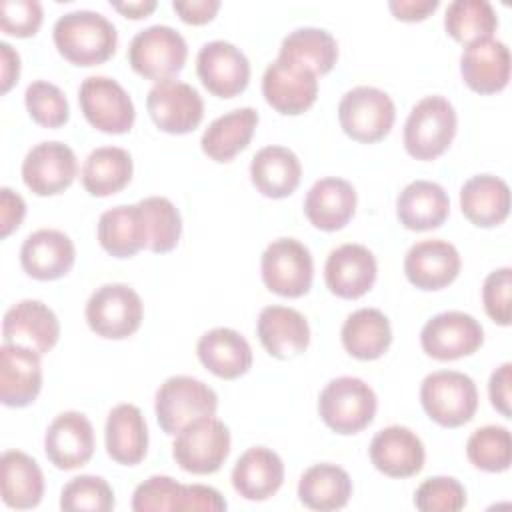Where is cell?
<instances>
[{"instance_id": "1", "label": "cell", "mask_w": 512, "mask_h": 512, "mask_svg": "<svg viewBox=\"0 0 512 512\" xmlns=\"http://www.w3.org/2000/svg\"><path fill=\"white\" fill-rule=\"evenodd\" d=\"M54 44L68 62L96 66L106 62L118 46L116 26L100 12L72 10L62 14L52 30Z\"/></svg>"}, {"instance_id": "2", "label": "cell", "mask_w": 512, "mask_h": 512, "mask_svg": "<svg viewBox=\"0 0 512 512\" xmlns=\"http://www.w3.org/2000/svg\"><path fill=\"white\" fill-rule=\"evenodd\" d=\"M458 116L452 102L440 94L418 100L404 122V148L416 160H434L456 136Z\"/></svg>"}, {"instance_id": "3", "label": "cell", "mask_w": 512, "mask_h": 512, "mask_svg": "<svg viewBox=\"0 0 512 512\" xmlns=\"http://www.w3.org/2000/svg\"><path fill=\"white\" fill-rule=\"evenodd\" d=\"M378 400L370 384L356 376L332 378L318 396V414L336 434L364 430L376 414Z\"/></svg>"}, {"instance_id": "4", "label": "cell", "mask_w": 512, "mask_h": 512, "mask_svg": "<svg viewBox=\"0 0 512 512\" xmlns=\"http://www.w3.org/2000/svg\"><path fill=\"white\" fill-rule=\"evenodd\" d=\"M420 402L430 420L444 428H458L474 418L478 390L464 372L436 370L422 380Z\"/></svg>"}, {"instance_id": "5", "label": "cell", "mask_w": 512, "mask_h": 512, "mask_svg": "<svg viewBox=\"0 0 512 512\" xmlns=\"http://www.w3.org/2000/svg\"><path fill=\"white\" fill-rule=\"evenodd\" d=\"M218 408L216 392L198 378L170 376L156 390V420L168 436H176L186 424L202 416H214Z\"/></svg>"}, {"instance_id": "6", "label": "cell", "mask_w": 512, "mask_h": 512, "mask_svg": "<svg viewBox=\"0 0 512 512\" xmlns=\"http://www.w3.org/2000/svg\"><path fill=\"white\" fill-rule=\"evenodd\" d=\"M186 58L188 44L184 36L166 24H152L136 32L128 46L132 70L154 82L174 78L184 68Z\"/></svg>"}, {"instance_id": "7", "label": "cell", "mask_w": 512, "mask_h": 512, "mask_svg": "<svg viewBox=\"0 0 512 512\" xmlns=\"http://www.w3.org/2000/svg\"><path fill=\"white\" fill-rule=\"evenodd\" d=\"M230 454V430L214 416H202L186 424L172 444L176 464L190 474H214Z\"/></svg>"}, {"instance_id": "8", "label": "cell", "mask_w": 512, "mask_h": 512, "mask_svg": "<svg viewBox=\"0 0 512 512\" xmlns=\"http://www.w3.org/2000/svg\"><path fill=\"white\" fill-rule=\"evenodd\" d=\"M142 316V300L128 284H102L86 302V322L90 330L108 340L132 336L140 328Z\"/></svg>"}, {"instance_id": "9", "label": "cell", "mask_w": 512, "mask_h": 512, "mask_svg": "<svg viewBox=\"0 0 512 512\" xmlns=\"http://www.w3.org/2000/svg\"><path fill=\"white\" fill-rule=\"evenodd\" d=\"M338 120L346 136L362 144H372L392 130L396 106L384 90L376 86H356L340 98Z\"/></svg>"}, {"instance_id": "10", "label": "cell", "mask_w": 512, "mask_h": 512, "mask_svg": "<svg viewBox=\"0 0 512 512\" xmlns=\"http://www.w3.org/2000/svg\"><path fill=\"white\" fill-rule=\"evenodd\" d=\"M266 288L284 298L304 296L314 278L310 250L296 238H278L266 246L260 258Z\"/></svg>"}, {"instance_id": "11", "label": "cell", "mask_w": 512, "mask_h": 512, "mask_svg": "<svg viewBox=\"0 0 512 512\" xmlns=\"http://www.w3.org/2000/svg\"><path fill=\"white\" fill-rule=\"evenodd\" d=\"M78 104L84 118L106 134L128 132L136 118L130 94L110 76H88L82 80Z\"/></svg>"}, {"instance_id": "12", "label": "cell", "mask_w": 512, "mask_h": 512, "mask_svg": "<svg viewBox=\"0 0 512 512\" xmlns=\"http://www.w3.org/2000/svg\"><path fill=\"white\" fill-rule=\"evenodd\" d=\"M484 342L480 322L460 310H448L432 316L420 332L422 350L434 360H458L474 354Z\"/></svg>"}, {"instance_id": "13", "label": "cell", "mask_w": 512, "mask_h": 512, "mask_svg": "<svg viewBox=\"0 0 512 512\" xmlns=\"http://www.w3.org/2000/svg\"><path fill=\"white\" fill-rule=\"evenodd\" d=\"M146 108L152 122L168 134H188L204 118V102L198 90L176 78L156 82L146 96Z\"/></svg>"}, {"instance_id": "14", "label": "cell", "mask_w": 512, "mask_h": 512, "mask_svg": "<svg viewBox=\"0 0 512 512\" xmlns=\"http://www.w3.org/2000/svg\"><path fill=\"white\" fill-rule=\"evenodd\" d=\"M196 72L210 94L234 98L248 86L250 62L232 42L212 40L198 50Z\"/></svg>"}, {"instance_id": "15", "label": "cell", "mask_w": 512, "mask_h": 512, "mask_svg": "<svg viewBox=\"0 0 512 512\" xmlns=\"http://www.w3.org/2000/svg\"><path fill=\"white\" fill-rule=\"evenodd\" d=\"M78 162L74 150L58 140L40 142L22 160V180L36 196L64 192L76 178Z\"/></svg>"}, {"instance_id": "16", "label": "cell", "mask_w": 512, "mask_h": 512, "mask_svg": "<svg viewBox=\"0 0 512 512\" xmlns=\"http://www.w3.org/2000/svg\"><path fill=\"white\" fill-rule=\"evenodd\" d=\"M262 94L276 112L296 116L316 102L318 76L294 62L276 58L264 70Z\"/></svg>"}, {"instance_id": "17", "label": "cell", "mask_w": 512, "mask_h": 512, "mask_svg": "<svg viewBox=\"0 0 512 512\" xmlns=\"http://www.w3.org/2000/svg\"><path fill=\"white\" fill-rule=\"evenodd\" d=\"M2 338L8 344H18L44 356L60 338V322L44 302L20 300L4 314Z\"/></svg>"}, {"instance_id": "18", "label": "cell", "mask_w": 512, "mask_h": 512, "mask_svg": "<svg viewBox=\"0 0 512 512\" xmlns=\"http://www.w3.org/2000/svg\"><path fill=\"white\" fill-rule=\"evenodd\" d=\"M44 452L58 470H76L94 454L92 422L76 410L58 414L44 436Z\"/></svg>"}, {"instance_id": "19", "label": "cell", "mask_w": 512, "mask_h": 512, "mask_svg": "<svg viewBox=\"0 0 512 512\" xmlns=\"http://www.w3.org/2000/svg\"><path fill=\"white\" fill-rule=\"evenodd\" d=\"M376 258L362 244H342L334 248L324 264L326 288L344 300L364 296L376 280Z\"/></svg>"}, {"instance_id": "20", "label": "cell", "mask_w": 512, "mask_h": 512, "mask_svg": "<svg viewBox=\"0 0 512 512\" xmlns=\"http://www.w3.org/2000/svg\"><path fill=\"white\" fill-rule=\"evenodd\" d=\"M462 260L456 246L442 238L420 240L404 256V274L420 290H440L452 284Z\"/></svg>"}, {"instance_id": "21", "label": "cell", "mask_w": 512, "mask_h": 512, "mask_svg": "<svg viewBox=\"0 0 512 512\" xmlns=\"http://www.w3.org/2000/svg\"><path fill=\"white\" fill-rule=\"evenodd\" d=\"M374 468L390 478H410L424 466V444L416 432L392 424L378 430L368 448Z\"/></svg>"}, {"instance_id": "22", "label": "cell", "mask_w": 512, "mask_h": 512, "mask_svg": "<svg viewBox=\"0 0 512 512\" xmlns=\"http://www.w3.org/2000/svg\"><path fill=\"white\" fill-rule=\"evenodd\" d=\"M42 388L40 354L30 348L0 346V400L10 408H24L36 400Z\"/></svg>"}, {"instance_id": "23", "label": "cell", "mask_w": 512, "mask_h": 512, "mask_svg": "<svg viewBox=\"0 0 512 512\" xmlns=\"http://www.w3.org/2000/svg\"><path fill=\"white\" fill-rule=\"evenodd\" d=\"M460 74L478 94H496L510 80V50L502 40L486 38L468 44L460 56Z\"/></svg>"}, {"instance_id": "24", "label": "cell", "mask_w": 512, "mask_h": 512, "mask_svg": "<svg viewBox=\"0 0 512 512\" xmlns=\"http://www.w3.org/2000/svg\"><path fill=\"white\" fill-rule=\"evenodd\" d=\"M76 248L68 234L54 228H42L26 236L20 248L24 272L36 280H58L74 266Z\"/></svg>"}, {"instance_id": "25", "label": "cell", "mask_w": 512, "mask_h": 512, "mask_svg": "<svg viewBox=\"0 0 512 512\" xmlns=\"http://www.w3.org/2000/svg\"><path fill=\"white\" fill-rule=\"evenodd\" d=\"M356 212L354 186L336 176L320 178L312 184L304 198V214L310 224L324 232H336L344 228Z\"/></svg>"}, {"instance_id": "26", "label": "cell", "mask_w": 512, "mask_h": 512, "mask_svg": "<svg viewBox=\"0 0 512 512\" xmlns=\"http://www.w3.org/2000/svg\"><path fill=\"white\" fill-rule=\"evenodd\" d=\"M256 332L274 358L286 360L304 352L310 344V326L304 314L288 306H266L258 314Z\"/></svg>"}, {"instance_id": "27", "label": "cell", "mask_w": 512, "mask_h": 512, "mask_svg": "<svg viewBox=\"0 0 512 512\" xmlns=\"http://www.w3.org/2000/svg\"><path fill=\"white\" fill-rule=\"evenodd\" d=\"M284 482L282 458L266 446L248 448L232 468L234 490L250 502H262L274 496Z\"/></svg>"}, {"instance_id": "28", "label": "cell", "mask_w": 512, "mask_h": 512, "mask_svg": "<svg viewBox=\"0 0 512 512\" xmlns=\"http://www.w3.org/2000/svg\"><path fill=\"white\" fill-rule=\"evenodd\" d=\"M450 212V198L444 188L430 180H414L396 198L400 224L414 232L440 228Z\"/></svg>"}, {"instance_id": "29", "label": "cell", "mask_w": 512, "mask_h": 512, "mask_svg": "<svg viewBox=\"0 0 512 512\" xmlns=\"http://www.w3.org/2000/svg\"><path fill=\"white\" fill-rule=\"evenodd\" d=\"M196 354L204 368L224 380L240 378L252 366V348L248 340L232 328H212L196 344Z\"/></svg>"}, {"instance_id": "30", "label": "cell", "mask_w": 512, "mask_h": 512, "mask_svg": "<svg viewBox=\"0 0 512 512\" xmlns=\"http://www.w3.org/2000/svg\"><path fill=\"white\" fill-rule=\"evenodd\" d=\"M108 456L124 466L140 464L148 450V426L138 406L118 404L108 412L104 426Z\"/></svg>"}, {"instance_id": "31", "label": "cell", "mask_w": 512, "mask_h": 512, "mask_svg": "<svg viewBox=\"0 0 512 512\" xmlns=\"http://www.w3.org/2000/svg\"><path fill=\"white\" fill-rule=\"evenodd\" d=\"M462 214L480 228H494L510 214V188L494 174H476L460 188Z\"/></svg>"}, {"instance_id": "32", "label": "cell", "mask_w": 512, "mask_h": 512, "mask_svg": "<svg viewBox=\"0 0 512 512\" xmlns=\"http://www.w3.org/2000/svg\"><path fill=\"white\" fill-rule=\"evenodd\" d=\"M302 178L298 156L286 146H264L250 162V180L266 198L290 196Z\"/></svg>"}, {"instance_id": "33", "label": "cell", "mask_w": 512, "mask_h": 512, "mask_svg": "<svg viewBox=\"0 0 512 512\" xmlns=\"http://www.w3.org/2000/svg\"><path fill=\"white\" fill-rule=\"evenodd\" d=\"M258 112L252 106L230 110L208 124L200 138L202 152L214 162H230L252 140L258 126Z\"/></svg>"}, {"instance_id": "34", "label": "cell", "mask_w": 512, "mask_h": 512, "mask_svg": "<svg viewBox=\"0 0 512 512\" xmlns=\"http://www.w3.org/2000/svg\"><path fill=\"white\" fill-rule=\"evenodd\" d=\"M2 500L8 508L28 510L44 496V476L32 456L20 450H6L0 458Z\"/></svg>"}, {"instance_id": "35", "label": "cell", "mask_w": 512, "mask_h": 512, "mask_svg": "<svg viewBox=\"0 0 512 512\" xmlns=\"http://www.w3.org/2000/svg\"><path fill=\"white\" fill-rule=\"evenodd\" d=\"M352 496L348 472L336 464L320 462L304 470L298 482V498L310 510H340Z\"/></svg>"}, {"instance_id": "36", "label": "cell", "mask_w": 512, "mask_h": 512, "mask_svg": "<svg viewBox=\"0 0 512 512\" xmlns=\"http://www.w3.org/2000/svg\"><path fill=\"white\" fill-rule=\"evenodd\" d=\"M340 338L350 356L358 360H376L392 342L390 320L378 308H358L344 320Z\"/></svg>"}, {"instance_id": "37", "label": "cell", "mask_w": 512, "mask_h": 512, "mask_svg": "<svg viewBox=\"0 0 512 512\" xmlns=\"http://www.w3.org/2000/svg\"><path fill=\"white\" fill-rule=\"evenodd\" d=\"M134 162L128 150L118 146H100L84 160L80 180L88 194L104 198L128 186Z\"/></svg>"}, {"instance_id": "38", "label": "cell", "mask_w": 512, "mask_h": 512, "mask_svg": "<svg viewBox=\"0 0 512 512\" xmlns=\"http://www.w3.org/2000/svg\"><path fill=\"white\" fill-rule=\"evenodd\" d=\"M278 58L294 62L316 76L328 74L338 60V44L328 30L302 26L284 36Z\"/></svg>"}, {"instance_id": "39", "label": "cell", "mask_w": 512, "mask_h": 512, "mask_svg": "<svg viewBox=\"0 0 512 512\" xmlns=\"http://www.w3.org/2000/svg\"><path fill=\"white\" fill-rule=\"evenodd\" d=\"M98 242L116 258H132L138 250L146 248V232L138 204L114 206L100 214Z\"/></svg>"}, {"instance_id": "40", "label": "cell", "mask_w": 512, "mask_h": 512, "mask_svg": "<svg viewBox=\"0 0 512 512\" xmlns=\"http://www.w3.org/2000/svg\"><path fill=\"white\" fill-rule=\"evenodd\" d=\"M444 28L456 42L468 46L492 38L498 16L488 0H454L446 8Z\"/></svg>"}, {"instance_id": "41", "label": "cell", "mask_w": 512, "mask_h": 512, "mask_svg": "<svg viewBox=\"0 0 512 512\" xmlns=\"http://www.w3.org/2000/svg\"><path fill=\"white\" fill-rule=\"evenodd\" d=\"M144 232L146 248L164 254L176 248L182 234V218L178 208L164 196H148L138 202Z\"/></svg>"}, {"instance_id": "42", "label": "cell", "mask_w": 512, "mask_h": 512, "mask_svg": "<svg viewBox=\"0 0 512 512\" xmlns=\"http://www.w3.org/2000/svg\"><path fill=\"white\" fill-rule=\"evenodd\" d=\"M468 460L484 472H504L512 462V438L504 426L488 424L474 430L466 442Z\"/></svg>"}, {"instance_id": "43", "label": "cell", "mask_w": 512, "mask_h": 512, "mask_svg": "<svg viewBox=\"0 0 512 512\" xmlns=\"http://www.w3.org/2000/svg\"><path fill=\"white\" fill-rule=\"evenodd\" d=\"M60 508L66 512H110L114 508V490L100 476H74L60 492Z\"/></svg>"}, {"instance_id": "44", "label": "cell", "mask_w": 512, "mask_h": 512, "mask_svg": "<svg viewBox=\"0 0 512 512\" xmlns=\"http://www.w3.org/2000/svg\"><path fill=\"white\" fill-rule=\"evenodd\" d=\"M24 104L30 118L44 128H60L68 122L70 106L64 92L46 80H34L24 92Z\"/></svg>"}, {"instance_id": "45", "label": "cell", "mask_w": 512, "mask_h": 512, "mask_svg": "<svg viewBox=\"0 0 512 512\" xmlns=\"http://www.w3.org/2000/svg\"><path fill=\"white\" fill-rule=\"evenodd\" d=\"M414 506L422 512H458L466 506V490L452 476H432L416 488Z\"/></svg>"}, {"instance_id": "46", "label": "cell", "mask_w": 512, "mask_h": 512, "mask_svg": "<svg viewBox=\"0 0 512 512\" xmlns=\"http://www.w3.org/2000/svg\"><path fill=\"white\" fill-rule=\"evenodd\" d=\"M184 484L176 482L170 476H150L142 484L136 486L132 494V510L136 512H178Z\"/></svg>"}, {"instance_id": "47", "label": "cell", "mask_w": 512, "mask_h": 512, "mask_svg": "<svg viewBox=\"0 0 512 512\" xmlns=\"http://www.w3.org/2000/svg\"><path fill=\"white\" fill-rule=\"evenodd\" d=\"M42 6L38 0H2L0 2V28L2 32L18 38L34 36L42 24Z\"/></svg>"}, {"instance_id": "48", "label": "cell", "mask_w": 512, "mask_h": 512, "mask_svg": "<svg viewBox=\"0 0 512 512\" xmlns=\"http://www.w3.org/2000/svg\"><path fill=\"white\" fill-rule=\"evenodd\" d=\"M510 290H512L510 266L496 268L484 278V284H482L484 310L500 326L510 324Z\"/></svg>"}, {"instance_id": "49", "label": "cell", "mask_w": 512, "mask_h": 512, "mask_svg": "<svg viewBox=\"0 0 512 512\" xmlns=\"http://www.w3.org/2000/svg\"><path fill=\"white\" fill-rule=\"evenodd\" d=\"M226 506H228L226 500L216 488L204 486V484H184L178 512H184V510L220 512V510H226Z\"/></svg>"}, {"instance_id": "50", "label": "cell", "mask_w": 512, "mask_h": 512, "mask_svg": "<svg viewBox=\"0 0 512 512\" xmlns=\"http://www.w3.org/2000/svg\"><path fill=\"white\" fill-rule=\"evenodd\" d=\"M24 214H26L24 198L12 188L4 186L0 190V236L6 238L8 234H12L22 224Z\"/></svg>"}, {"instance_id": "51", "label": "cell", "mask_w": 512, "mask_h": 512, "mask_svg": "<svg viewBox=\"0 0 512 512\" xmlns=\"http://www.w3.org/2000/svg\"><path fill=\"white\" fill-rule=\"evenodd\" d=\"M510 384H512V364L504 362L490 374V382H488L490 402L504 418H512Z\"/></svg>"}, {"instance_id": "52", "label": "cell", "mask_w": 512, "mask_h": 512, "mask_svg": "<svg viewBox=\"0 0 512 512\" xmlns=\"http://www.w3.org/2000/svg\"><path fill=\"white\" fill-rule=\"evenodd\" d=\"M172 8L186 24H206L216 16L220 2L218 0H174Z\"/></svg>"}, {"instance_id": "53", "label": "cell", "mask_w": 512, "mask_h": 512, "mask_svg": "<svg viewBox=\"0 0 512 512\" xmlns=\"http://www.w3.org/2000/svg\"><path fill=\"white\" fill-rule=\"evenodd\" d=\"M438 4V0H390L388 8L398 20L416 22L432 14L438 8Z\"/></svg>"}, {"instance_id": "54", "label": "cell", "mask_w": 512, "mask_h": 512, "mask_svg": "<svg viewBox=\"0 0 512 512\" xmlns=\"http://www.w3.org/2000/svg\"><path fill=\"white\" fill-rule=\"evenodd\" d=\"M0 62H2V92L6 94L20 76V56L18 52L8 44L0 42Z\"/></svg>"}, {"instance_id": "55", "label": "cell", "mask_w": 512, "mask_h": 512, "mask_svg": "<svg viewBox=\"0 0 512 512\" xmlns=\"http://www.w3.org/2000/svg\"><path fill=\"white\" fill-rule=\"evenodd\" d=\"M114 10H118L120 14H124L126 18L132 20H140L146 18L150 12L156 10V0H136V2H110Z\"/></svg>"}]
</instances>
